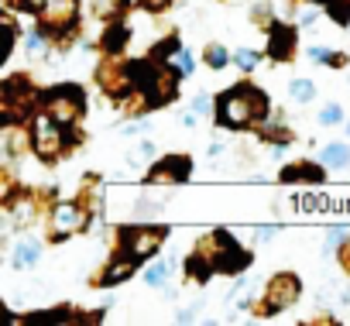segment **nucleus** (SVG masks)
<instances>
[{"label": "nucleus", "instance_id": "f257e3e1", "mask_svg": "<svg viewBox=\"0 0 350 326\" xmlns=\"http://www.w3.org/2000/svg\"><path fill=\"white\" fill-rule=\"evenodd\" d=\"M220 113H224L227 124L241 127L247 120L265 117V96L258 90H244V86L241 90H230V96H224V103H220Z\"/></svg>", "mask_w": 350, "mask_h": 326}, {"label": "nucleus", "instance_id": "f03ea898", "mask_svg": "<svg viewBox=\"0 0 350 326\" xmlns=\"http://www.w3.org/2000/svg\"><path fill=\"white\" fill-rule=\"evenodd\" d=\"M35 148H38L45 158H52V154L62 148L59 120H52V117H38V120H35Z\"/></svg>", "mask_w": 350, "mask_h": 326}, {"label": "nucleus", "instance_id": "7ed1b4c3", "mask_svg": "<svg viewBox=\"0 0 350 326\" xmlns=\"http://www.w3.org/2000/svg\"><path fill=\"white\" fill-rule=\"evenodd\" d=\"M295 295H299V282H295L292 275H282V278H275V282H271V288H268V309H271V312H278V309L292 305V302H295Z\"/></svg>", "mask_w": 350, "mask_h": 326}, {"label": "nucleus", "instance_id": "20e7f679", "mask_svg": "<svg viewBox=\"0 0 350 326\" xmlns=\"http://www.w3.org/2000/svg\"><path fill=\"white\" fill-rule=\"evenodd\" d=\"M52 223H55L59 234H72V230H79V223H83V210H79L76 203H59L55 213H52Z\"/></svg>", "mask_w": 350, "mask_h": 326}, {"label": "nucleus", "instance_id": "39448f33", "mask_svg": "<svg viewBox=\"0 0 350 326\" xmlns=\"http://www.w3.org/2000/svg\"><path fill=\"white\" fill-rule=\"evenodd\" d=\"M186 172H189V161H186V158H168L165 165L154 169L151 179H154V182H165V179H168V182H179V179H186Z\"/></svg>", "mask_w": 350, "mask_h": 326}, {"label": "nucleus", "instance_id": "423d86ee", "mask_svg": "<svg viewBox=\"0 0 350 326\" xmlns=\"http://www.w3.org/2000/svg\"><path fill=\"white\" fill-rule=\"evenodd\" d=\"M158 241H161V234H144V230H137L134 237H131V258H148L154 247H158Z\"/></svg>", "mask_w": 350, "mask_h": 326}, {"label": "nucleus", "instance_id": "0eeeda50", "mask_svg": "<svg viewBox=\"0 0 350 326\" xmlns=\"http://www.w3.org/2000/svg\"><path fill=\"white\" fill-rule=\"evenodd\" d=\"M288 52H292V31L275 25V31H271V55L275 59H288Z\"/></svg>", "mask_w": 350, "mask_h": 326}, {"label": "nucleus", "instance_id": "6e6552de", "mask_svg": "<svg viewBox=\"0 0 350 326\" xmlns=\"http://www.w3.org/2000/svg\"><path fill=\"white\" fill-rule=\"evenodd\" d=\"M350 161V151L343 148V144H329L326 151H323V165H329V169H343Z\"/></svg>", "mask_w": 350, "mask_h": 326}, {"label": "nucleus", "instance_id": "1a4fd4ad", "mask_svg": "<svg viewBox=\"0 0 350 326\" xmlns=\"http://www.w3.org/2000/svg\"><path fill=\"white\" fill-rule=\"evenodd\" d=\"M35 261H38V244L31 241V244H18V251H14V268H35Z\"/></svg>", "mask_w": 350, "mask_h": 326}, {"label": "nucleus", "instance_id": "9d476101", "mask_svg": "<svg viewBox=\"0 0 350 326\" xmlns=\"http://www.w3.org/2000/svg\"><path fill=\"white\" fill-rule=\"evenodd\" d=\"M288 90H292V96H295V100H302V103L316 96V86H312L309 79H295V83H292Z\"/></svg>", "mask_w": 350, "mask_h": 326}, {"label": "nucleus", "instance_id": "9b49d317", "mask_svg": "<svg viewBox=\"0 0 350 326\" xmlns=\"http://www.w3.org/2000/svg\"><path fill=\"white\" fill-rule=\"evenodd\" d=\"M168 271H172V268H168V261H158V264H151V268H148L144 282H148V285H158L161 278H168Z\"/></svg>", "mask_w": 350, "mask_h": 326}, {"label": "nucleus", "instance_id": "f8f14e48", "mask_svg": "<svg viewBox=\"0 0 350 326\" xmlns=\"http://www.w3.org/2000/svg\"><path fill=\"white\" fill-rule=\"evenodd\" d=\"M343 241H347V227H336V230H333V234L326 237V244H323V251L329 254V251H336V247H340Z\"/></svg>", "mask_w": 350, "mask_h": 326}, {"label": "nucleus", "instance_id": "ddd939ff", "mask_svg": "<svg viewBox=\"0 0 350 326\" xmlns=\"http://www.w3.org/2000/svg\"><path fill=\"white\" fill-rule=\"evenodd\" d=\"M340 117H343V110H340L336 103H329V107H323V113H319V124H340Z\"/></svg>", "mask_w": 350, "mask_h": 326}, {"label": "nucleus", "instance_id": "4468645a", "mask_svg": "<svg viewBox=\"0 0 350 326\" xmlns=\"http://www.w3.org/2000/svg\"><path fill=\"white\" fill-rule=\"evenodd\" d=\"M131 268H134V261H120L117 268H110V271H107V282H120V278H127V275H131Z\"/></svg>", "mask_w": 350, "mask_h": 326}, {"label": "nucleus", "instance_id": "2eb2a0df", "mask_svg": "<svg viewBox=\"0 0 350 326\" xmlns=\"http://www.w3.org/2000/svg\"><path fill=\"white\" fill-rule=\"evenodd\" d=\"M206 59H210V66H213V69H224V66H227V52H224L220 45H213V49L206 52Z\"/></svg>", "mask_w": 350, "mask_h": 326}, {"label": "nucleus", "instance_id": "dca6fc26", "mask_svg": "<svg viewBox=\"0 0 350 326\" xmlns=\"http://www.w3.org/2000/svg\"><path fill=\"white\" fill-rule=\"evenodd\" d=\"M234 59H237V66H241V69H254V66H258V52H247V49H241Z\"/></svg>", "mask_w": 350, "mask_h": 326}, {"label": "nucleus", "instance_id": "f3484780", "mask_svg": "<svg viewBox=\"0 0 350 326\" xmlns=\"http://www.w3.org/2000/svg\"><path fill=\"white\" fill-rule=\"evenodd\" d=\"M124 45V28H113V31H107V49L110 52H117Z\"/></svg>", "mask_w": 350, "mask_h": 326}, {"label": "nucleus", "instance_id": "a211bd4d", "mask_svg": "<svg viewBox=\"0 0 350 326\" xmlns=\"http://www.w3.org/2000/svg\"><path fill=\"white\" fill-rule=\"evenodd\" d=\"M196 69V59H193V52H179V72H193Z\"/></svg>", "mask_w": 350, "mask_h": 326}, {"label": "nucleus", "instance_id": "6ab92c4d", "mask_svg": "<svg viewBox=\"0 0 350 326\" xmlns=\"http://www.w3.org/2000/svg\"><path fill=\"white\" fill-rule=\"evenodd\" d=\"M42 49H45V45H42V35H28V52H35V55H38Z\"/></svg>", "mask_w": 350, "mask_h": 326}, {"label": "nucleus", "instance_id": "aec40b11", "mask_svg": "<svg viewBox=\"0 0 350 326\" xmlns=\"http://www.w3.org/2000/svg\"><path fill=\"white\" fill-rule=\"evenodd\" d=\"M309 55L319 59V62H333V52H326V49H309Z\"/></svg>", "mask_w": 350, "mask_h": 326}, {"label": "nucleus", "instance_id": "412c9836", "mask_svg": "<svg viewBox=\"0 0 350 326\" xmlns=\"http://www.w3.org/2000/svg\"><path fill=\"white\" fill-rule=\"evenodd\" d=\"M206 107H210V96H196V103H193V110H196V113H203Z\"/></svg>", "mask_w": 350, "mask_h": 326}]
</instances>
